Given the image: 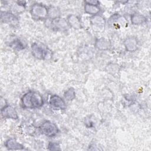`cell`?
<instances>
[{"label":"cell","mask_w":151,"mask_h":151,"mask_svg":"<svg viewBox=\"0 0 151 151\" xmlns=\"http://www.w3.org/2000/svg\"><path fill=\"white\" fill-rule=\"evenodd\" d=\"M44 103L42 96L37 91H29L25 93L21 98V104L25 109H38Z\"/></svg>","instance_id":"obj_1"},{"label":"cell","mask_w":151,"mask_h":151,"mask_svg":"<svg viewBox=\"0 0 151 151\" xmlns=\"http://www.w3.org/2000/svg\"><path fill=\"white\" fill-rule=\"evenodd\" d=\"M30 12L32 18L43 19L48 16V8L42 4L35 3L31 6Z\"/></svg>","instance_id":"obj_2"},{"label":"cell","mask_w":151,"mask_h":151,"mask_svg":"<svg viewBox=\"0 0 151 151\" xmlns=\"http://www.w3.org/2000/svg\"><path fill=\"white\" fill-rule=\"evenodd\" d=\"M31 52L33 57L38 60L48 59L51 57V51L48 48L42 47L37 42L31 45Z\"/></svg>","instance_id":"obj_3"},{"label":"cell","mask_w":151,"mask_h":151,"mask_svg":"<svg viewBox=\"0 0 151 151\" xmlns=\"http://www.w3.org/2000/svg\"><path fill=\"white\" fill-rule=\"evenodd\" d=\"M40 129L43 134L49 137L55 136L59 132L57 126L54 123L48 120L43 122L40 127Z\"/></svg>","instance_id":"obj_4"},{"label":"cell","mask_w":151,"mask_h":151,"mask_svg":"<svg viewBox=\"0 0 151 151\" xmlns=\"http://www.w3.org/2000/svg\"><path fill=\"white\" fill-rule=\"evenodd\" d=\"M1 20L2 22L12 27H16L19 24L18 17L13 13L8 11H1Z\"/></svg>","instance_id":"obj_5"},{"label":"cell","mask_w":151,"mask_h":151,"mask_svg":"<svg viewBox=\"0 0 151 151\" xmlns=\"http://www.w3.org/2000/svg\"><path fill=\"white\" fill-rule=\"evenodd\" d=\"M50 24L52 28L57 31H66L70 27L67 19L60 17L52 19Z\"/></svg>","instance_id":"obj_6"},{"label":"cell","mask_w":151,"mask_h":151,"mask_svg":"<svg viewBox=\"0 0 151 151\" xmlns=\"http://www.w3.org/2000/svg\"><path fill=\"white\" fill-rule=\"evenodd\" d=\"M49 103L52 108L57 110H65L66 109V104L65 101L59 96L54 94L51 96Z\"/></svg>","instance_id":"obj_7"},{"label":"cell","mask_w":151,"mask_h":151,"mask_svg":"<svg viewBox=\"0 0 151 151\" xmlns=\"http://www.w3.org/2000/svg\"><path fill=\"white\" fill-rule=\"evenodd\" d=\"M90 23L94 30L101 31L104 29L106 20L102 16L96 15L90 18Z\"/></svg>","instance_id":"obj_8"},{"label":"cell","mask_w":151,"mask_h":151,"mask_svg":"<svg viewBox=\"0 0 151 151\" xmlns=\"http://www.w3.org/2000/svg\"><path fill=\"white\" fill-rule=\"evenodd\" d=\"M1 113L2 117L5 119H17L18 118V113L12 106L6 105L1 109Z\"/></svg>","instance_id":"obj_9"},{"label":"cell","mask_w":151,"mask_h":151,"mask_svg":"<svg viewBox=\"0 0 151 151\" xmlns=\"http://www.w3.org/2000/svg\"><path fill=\"white\" fill-rule=\"evenodd\" d=\"M123 45L127 51L134 52L137 49L138 41L136 37H129L124 40Z\"/></svg>","instance_id":"obj_10"},{"label":"cell","mask_w":151,"mask_h":151,"mask_svg":"<svg viewBox=\"0 0 151 151\" xmlns=\"http://www.w3.org/2000/svg\"><path fill=\"white\" fill-rule=\"evenodd\" d=\"M5 146L8 150H19L24 149V146L18 142L15 139L10 138L7 139L4 143Z\"/></svg>","instance_id":"obj_11"},{"label":"cell","mask_w":151,"mask_h":151,"mask_svg":"<svg viewBox=\"0 0 151 151\" xmlns=\"http://www.w3.org/2000/svg\"><path fill=\"white\" fill-rule=\"evenodd\" d=\"M84 3L85 4L84 6V10L85 13L92 15L93 16L99 15L101 10L100 8L99 7V5L88 3L86 1H84Z\"/></svg>","instance_id":"obj_12"},{"label":"cell","mask_w":151,"mask_h":151,"mask_svg":"<svg viewBox=\"0 0 151 151\" xmlns=\"http://www.w3.org/2000/svg\"><path fill=\"white\" fill-rule=\"evenodd\" d=\"M67 22L70 26L75 29H79L82 28L80 18L74 14H70L67 18Z\"/></svg>","instance_id":"obj_13"},{"label":"cell","mask_w":151,"mask_h":151,"mask_svg":"<svg viewBox=\"0 0 151 151\" xmlns=\"http://www.w3.org/2000/svg\"><path fill=\"white\" fill-rule=\"evenodd\" d=\"M94 46L100 50H107L111 47V42L109 40L101 37L96 39Z\"/></svg>","instance_id":"obj_14"},{"label":"cell","mask_w":151,"mask_h":151,"mask_svg":"<svg viewBox=\"0 0 151 151\" xmlns=\"http://www.w3.org/2000/svg\"><path fill=\"white\" fill-rule=\"evenodd\" d=\"M131 22L133 25H142L147 22V18L143 15L140 14H133L130 17Z\"/></svg>","instance_id":"obj_15"},{"label":"cell","mask_w":151,"mask_h":151,"mask_svg":"<svg viewBox=\"0 0 151 151\" xmlns=\"http://www.w3.org/2000/svg\"><path fill=\"white\" fill-rule=\"evenodd\" d=\"M64 98L68 100L71 101L76 98V91L73 87H70L67 89L64 93Z\"/></svg>","instance_id":"obj_16"},{"label":"cell","mask_w":151,"mask_h":151,"mask_svg":"<svg viewBox=\"0 0 151 151\" xmlns=\"http://www.w3.org/2000/svg\"><path fill=\"white\" fill-rule=\"evenodd\" d=\"M10 46L17 50H21L25 48V46L24 45L23 42L18 39L15 40L12 42H11Z\"/></svg>","instance_id":"obj_17"},{"label":"cell","mask_w":151,"mask_h":151,"mask_svg":"<svg viewBox=\"0 0 151 151\" xmlns=\"http://www.w3.org/2000/svg\"><path fill=\"white\" fill-rule=\"evenodd\" d=\"M60 14V10L57 7L51 6L48 8V15H50L52 19L58 17Z\"/></svg>","instance_id":"obj_18"},{"label":"cell","mask_w":151,"mask_h":151,"mask_svg":"<svg viewBox=\"0 0 151 151\" xmlns=\"http://www.w3.org/2000/svg\"><path fill=\"white\" fill-rule=\"evenodd\" d=\"M106 68H107V71L108 72H109L110 73H112V74H115V73H117L118 71L119 70V65L113 64V63L109 64L107 65Z\"/></svg>","instance_id":"obj_19"},{"label":"cell","mask_w":151,"mask_h":151,"mask_svg":"<svg viewBox=\"0 0 151 151\" xmlns=\"http://www.w3.org/2000/svg\"><path fill=\"white\" fill-rule=\"evenodd\" d=\"M48 149L49 150H60L59 145L56 143H50L48 145Z\"/></svg>","instance_id":"obj_20"}]
</instances>
